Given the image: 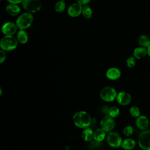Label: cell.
<instances>
[{
  "mask_svg": "<svg viewBox=\"0 0 150 150\" xmlns=\"http://www.w3.org/2000/svg\"><path fill=\"white\" fill-rule=\"evenodd\" d=\"M73 121L76 127L84 129L89 127L91 125V118L86 111H79L73 115Z\"/></svg>",
  "mask_w": 150,
  "mask_h": 150,
  "instance_id": "6da1fadb",
  "label": "cell"
},
{
  "mask_svg": "<svg viewBox=\"0 0 150 150\" xmlns=\"http://www.w3.org/2000/svg\"><path fill=\"white\" fill-rule=\"evenodd\" d=\"M18 42V39L12 35H6L1 40V49L4 51L13 50L17 47Z\"/></svg>",
  "mask_w": 150,
  "mask_h": 150,
  "instance_id": "7a4b0ae2",
  "label": "cell"
},
{
  "mask_svg": "<svg viewBox=\"0 0 150 150\" xmlns=\"http://www.w3.org/2000/svg\"><path fill=\"white\" fill-rule=\"evenodd\" d=\"M33 21V16L31 13L26 12L21 15L16 21V24L20 29L25 30L28 28Z\"/></svg>",
  "mask_w": 150,
  "mask_h": 150,
  "instance_id": "3957f363",
  "label": "cell"
},
{
  "mask_svg": "<svg viewBox=\"0 0 150 150\" xmlns=\"http://www.w3.org/2000/svg\"><path fill=\"white\" fill-rule=\"evenodd\" d=\"M117 93L116 90L111 86L103 88L100 92V98L105 102H112L116 99Z\"/></svg>",
  "mask_w": 150,
  "mask_h": 150,
  "instance_id": "277c9868",
  "label": "cell"
},
{
  "mask_svg": "<svg viewBox=\"0 0 150 150\" xmlns=\"http://www.w3.org/2000/svg\"><path fill=\"white\" fill-rule=\"evenodd\" d=\"M22 4L23 8L29 13L36 12L42 7L40 0H23Z\"/></svg>",
  "mask_w": 150,
  "mask_h": 150,
  "instance_id": "5b68a950",
  "label": "cell"
},
{
  "mask_svg": "<svg viewBox=\"0 0 150 150\" xmlns=\"http://www.w3.org/2000/svg\"><path fill=\"white\" fill-rule=\"evenodd\" d=\"M139 147L144 150H150V130H144L141 132L138 139Z\"/></svg>",
  "mask_w": 150,
  "mask_h": 150,
  "instance_id": "8992f818",
  "label": "cell"
},
{
  "mask_svg": "<svg viewBox=\"0 0 150 150\" xmlns=\"http://www.w3.org/2000/svg\"><path fill=\"white\" fill-rule=\"evenodd\" d=\"M107 142L108 144L112 148H119L121 146L122 142L121 136L115 132H109L106 136Z\"/></svg>",
  "mask_w": 150,
  "mask_h": 150,
  "instance_id": "52a82bcc",
  "label": "cell"
},
{
  "mask_svg": "<svg viewBox=\"0 0 150 150\" xmlns=\"http://www.w3.org/2000/svg\"><path fill=\"white\" fill-rule=\"evenodd\" d=\"M101 128L105 132H111L115 127V121L109 115H105L100 121Z\"/></svg>",
  "mask_w": 150,
  "mask_h": 150,
  "instance_id": "ba28073f",
  "label": "cell"
},
{
  "mask_svg": "<svg viewBox=\"0 0 150 150\" xmlns=\"http://www.w3.org/2000/svg\"><path fill=\"white\" fill-rule=\"evenodd\" d=\"M115 100L119 104L121 105H127L131 103V96L129 93L125 91H121L117 93Z\"/></svg>",
  "mask_w": 150,
  "mask_h": 150,
  "instance_id": "9c48e42d",
  "label": "cell"
},
{
  "mask_svg": "<svg viewBox=\"0 0 150 150\" xmlns=\"http://www.w3.org/2000/svg\"><path fill=\"white\" fill-rule=\"evenodd\" d=\"M18 26L12 22H5L2 26V32L6 35H13L17 31Z\"/></svg>",
  "mask_w": 150,
  "mask_h": 150,
  "instance_id": "30bf717a",
  "label": "cell"
},
{
  "mask_svg": "<svg viewBox=\"0 0 150 150\" xmlns=\"http://www.w3.org/2000/svg\"><path fill=\"white\" fill-rule=\"evenodd\" d=\"M82 5L79 3L71 4L68 9V14L71 17H77L82 13Z\"/></svg>",
  "mask_w": 150,
  "mask_h": 150,
  "instance_id": "8fae6325",
  "label": "cell"
},
{
  "mask_svg": "<svg viewBox=\"0 0 150 150\" xmlns=\"http://www.w3.org/2000/svg\"><path fill=\"white\" fill-rule=\"evenodd\" d=\"M121 74V71L117 67H111L108 69L105 73L106 77L111 80H115L119 79Z\"/></svg>",
  "mask_w": 150,
  "mask_h": 150,
  "instance_id": "7c38bea8",
  "label": "cell"
},
{
  "mask_svg": "<svg viewBox=\"0 0 150 150\" xmlns=\"http://www.w3.org/2000/svg\"><path fill=\"white\" fill-rule=\"evenodd\" d=\"M149 124V121L148 118L145 115H139L137 118L136 125L142 130H145Z\"/></svg>",
  "mask_w": 150,
  "mask_h": 150,
  "instance_id": "4fadbf2b",
  "label": "cell"
},
{
  "mask_svg": "<svg viewBox=\"0 0 150 150\" xmlns=\"http://www.w3.org/2000/svg\"><path fill=\"white\" fill-rule=\"evenodd\" d=\"M94 132L89 127L84 128L81 134V137L86 142H90L93 138Z\"/></svg>",
  "mask_w": 150,
  "mask_h": 150,
  "instance_id": "5bb4252c",
  "label": "cell"
},
{
  "mask_svg": "<svg viewBox=\"0 0 150 150\" xmlns=\"http://www.w3.org/2000/svg\"><path fill=\"white\" fill-rule=\"evenodd\" d=\"M136 145L135 141L131 138H127L122 141L121 147L125 150L133 149Z\"/></svg>",
  "mask_w": 150,
  "mask_h": 150,
  "instance_id": "9a60e30c",
  "label": "cell"
},
{
  "mask_svg": "<svg viewBox=\"0 0 150 150\" xmlns=\"http://www.w3.org/2000/svg\"><path fill=\"white\" fill-rule=\"evenodd\" d=\"M147 54V49L144 47H138L134 50V56L137 59H141Z\"/></svg>",
  "mask_w": 150,
  "mask_h": 150,
  "instance_id": "2e32d148",
  "label": "cell"
},
{
  "mask_svg": "<svg viewBox=\"0 0 150 150\" xmlns=\"http://www.w3.org/2000/svg\"><path fill=\"white\" fill-rule=\"evenodd\" d=\"M6 12L12 16H16L18 15L21 12V9L16 4H11L6 7Z\"/></svg>",
  "mask_w": 150,
  "mask_h": 150,
  "instance_id": "e0dca14e",
  "label": "cell"
},
{
  "mask_svg": "<svg viewBox=\"0 0 150 150\" xmlns=\"http://www.w3.org/2000/svg\"><path fill=\"white\" fill-rule=\"evenodd\" d=\"M105 131L103 130L101 128H97L94 131V135H93V138L94 140L101 142L104 139V138L106 137Z\"/></svg>",
  "mask_w": 150,
  "mask_h": 150,
  "instance_id": "ac0fdd59",
  "label": "cell"
},
{
  "mask_svg": "<svg viewBox=\"0 0 150 150\" xmlns=\"http://www.w3.org/2000/svg\"><path fill=\"white\" fill-rule=\"evenodd\" d=\"M17 39L19 43L25 44L28 40V35L24 30L20 29L17 33Z\"/></svg>",
  "mask_w": 150,
  "mask_h": 150,
  "instance_id": "d6986e66",
  "label": "cell"
},
{
  "mask_svg": "<svg viewBox=\"0 0 150 150\" xmlns=\"http://www.w3.org/2000/svg\"><path fill=\"white\" fill-rule=\"evenodd\" d=\"M138 42L139 45L144 47H148L150 45V39L149 38L145 35H141L138 39Z\"/></svg>",
  "mask_w": 150,
  "mask_h": 150,
  "instance_id": "ffe728a7",
  "label": "cell"
},
{
  "mask_svg": "<svg viewBox=\"0 0 150 150\" xmlns=\"http://www.w3.org/2000/svg\"><path fill=\"white\" fill-rule=\"evenodd\" d=\"M93 11L91 8L88 5H84L82 9V15L86 19H90L92 16Z\"/></svg>",
  "mask_w": 150,
  "mask_h": 150,
  "instance_id": "44dd1931",
  "label": "cell"
},
{
  "mask_svg": "<svg viewBox=\"0 0 150 150\" xmlns=\"http://www.w3.org/2000/svg\"><path fill=\"white\" fill-rule=\"evenodd\" d=\"M120 114V109L115 106H112L109 108L108 115H109L112 118H116Z\"/></svg>",
  "mask_w": 150,
  "mask_h": 150,
  "instance_id": "7402d4cb",
  "label": "cell"
},
{
  "mask_svg": "<svg viewBox=\"0 0 150 150\" xmlns=\"http://www.w3.org/2000/svg\"><path fill=\"white\" fill-rule=\"evenodd\" d=\"M66 4L63 1H59L57 2L54 5L55 11L57 12H62L65 9Z\"/></svg>",
  "mask_w": 150,
  "mask_h": 150,
  "instance_id": "603a6c76",
  "label": "cell"
},
{
  "mask_svg": "<svg viewBox=\"0 0 150 150\" xmlns=\"http://www.w3.org/2000/svg\"><path fill=\"white\" fill-rule=\"evenodd\" d=\"M129 113L133 117H138L140 115V110L138 107L132 106L129 108Z\"/></svg>",
  "mask_w": 150,
  "mask_h": 150,
  "instance_id": "cb8c5ba5",
  "label": "cell"
},
{
  "mask_svg": "<svg viewBox=\"0 0 150 150\" xmlns=\"http://www.w3.org/2000/svg\"><path fill=\"white\" fill-rule=\"evenodd\" d=\"M134 131L133 128L130 126V125H128L126 126L124 129H123V134L125 135V136H130L132 134Z\"/></svg>",
  "mask_w": 150,
  "mask_h": 150,
  "instance_id": "d4e9b609",
  "label": "cell"
},
{
  "mask_svg": "<svg viewBox=\"0 0 150 150\" xmlns=\"http://www.w3.org/2000/svg\"><path fill=\"white\" fill-rule=\"evenodd\" d=\"M127 65L128 67H134L135 65V59L134 57H129L127 60Z\"/></svg>",
  "mask_w": 150,
  "mask_h": 150,
  "instance_id": "484cf974",
  "label": "cell"
},
{
  "mask_svg": "<svg viewBox=\"0 0 150 150\" xmlns=\"http://www.w3.org/2000/svg\"><path fill=\"white\" fill-rule=\"evenodd\" d=\"M6 59V53L4 50H0V63H2Z\"/></svg>",
  "mask_w": 150,
  "mask_h": 150,
  "instance_id": "4316f807",
  "label": "cell"
},
{
  "mask_svg": "<svg viewBox=\"0 0 150 150\" xmlns=\"http://www.w3.org/2000/svg\"><path fill=\"white\" fill-rule=\"evenodd\" d=\"M76 1H77V3H79L80 4L83 5H86L88 3H89L91 0H76Z\"/></svg>",
  "mask_w": 150,
  "mask_h": 150,
  "instance_id": "83f0119b",
  "label": "cell"
},
{
  "mask_svg": "<svg viewBox=\"0 0 150 150\" xmlns=\"http://www.w3.org/2000/svg\"><path fill=\"white\" fill-rule=\"evenodd\" d=\"M7 1L12 4H18L21 2H22L23 0H7Z\"/></svg>",
  "mask_w": 150,
  "mask_h": 150,
  "instance_id": "f1b7e54d",
  "label": "cell"
},
{
  "mask_svg": "<svg viewBox=\"0 0 150 150\" xmlns=\"http://www.w3.org/2000/svg\"><path fill=\"white\" fill-rule=\"evenodd\" d=\"M146 49H147V54L150 56V45L148 46Z\"/></svg>",
  "mask_w": 150,
  "mask_h": 150,
  "instance_id": "f546056e",
  "label": "cell"
},
{
  "mask_svg": "<svg viewBox=\"0 0 150 150\" xmlns=\"http://www.w3.org/2000/svg\"><path fill=\"white\" fill-rule=\"evenodd\" d=\"M2 88L0 87V96L2 95Z\"/></svg>",
  "mask_w": 150,
  "mask_h": 150,
  "instance_id": "4dcf8cb0",
  "label": "cell"
},
{
  "mask_svg": "<svg viewBox=\"0 0 150 150\" xmlns=\"http://www.w3.org/2000/svg\"><path fill=\"white\" fill-rule=\"evenodd\" d=\"M149 125H150V120H149Z\"/></svg>",
  "mask_w": 150,
  "mask_h": 150,
  "instance_id": "1f68e13d",
  "label": "cell"
},
{
  "mask_svg": "<svg viewBox=\"0 0 150 150\" xmlns=\"http://www.w3.org/2000/svg\"><path fill=\"white\" fill-rule=\"evenodd\" d=\"M62 1H64V0H62Z\"/></svg>",
  "mask_w": 150,
  "mask_h": 150,
  "instance_id": "d6a6232c",
  "label": "cell"
}]
</instances>
